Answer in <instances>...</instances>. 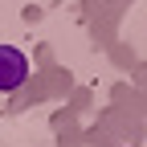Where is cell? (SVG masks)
<instances>
[{"instance_id": "1", "label": "cell", "mask_w": 147, "mask_h": 147, "mask_svg": "<svg viewBox=\"0 0 147 147\" xmlns=\"http://www.w3.org/2000/svg\"><path fill=\"white\" fill-rule=\"evenodd\" d=\"M33 78V57L21 49V45H12V41H0V94H16V90H25Z\"/></svg>"}]
</instances>
